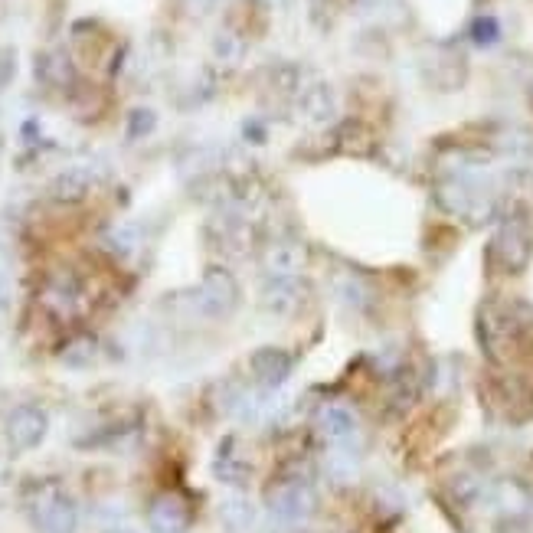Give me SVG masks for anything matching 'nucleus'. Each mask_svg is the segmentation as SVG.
I'll return each mask as SVG.
<instances>
[{"mask_svg":"<svg viewBox=\"0 0 533 533\" xmlns=\"http://www.w3.org/2000/svg\"><path fill=\"white\" fill-rule=\"evenodd\" d=\"M530 327V308L520 301H488L478 314V341L491 360H507Z\"/></svg>","mask_w":533,"mask_h":533,"instance_id":"nucleus-1","label":"nucleus"},{"mask_svg":"<svg viewBox=\"0 0 533 533\" xmlns=\"http://www.w3.org/2000/svg\"><path fill=\"white\" fill-rule=\"evenodd\" d=\"M27 507H30V520L43 533H79V507L59 481L33 484Z\"/></svg>","mask_w":533,"mask_h":533,"instance_id":"nucleus-2","label":"nucleus"},{"mask_svg":"<svg viewBox=\"0 0 533 533\" xmlns=\"http://www.w3.org/2000/svg\"><path fill=\"white\" fill-rule=\"evenodd\" d=\"M239 301H242L239 278L229 272L226 265H210V269L203 272V278H200L197 308L213 321H226V318H233V314H236Z\"/></svg>","mask_w":533,"mask_h":533,"instance_id":"nucleus-3","label":"nucleus"},{"mask_svg":"<svg viewBox=\"0 0 533 533\" xmlns=\"http://www.w3.org/2000/svg\"><path fill=\"white\" fill-rule=\"evenodd\" d=\"M269 511L282 524H305L318 514V494L305 478H282L269 491Z\"/></svg>","mask_w":533,"mask_h":533,"instance_id":"nucleus-4","label":"nucleus"},{"mask_svg":"<svg viewBox=\"0 0 533 533\" xmlns=\"http://www.w3.org/2000/svg\"><path fill=\"white\" fill-rule=\"evenodd\" d=\"M533 256V236L524 220H504L498 236L491 242V259L501 272L520 275L530 265Z\"/></svg>","mask_w":533,"mask_h":533,"instance_id":"nucleus-5","label":"nucleus"},{"mask_svg":"<svg viewBox=\"0 0 533 533\" xmlns=\"http://www.w3.org/2000/svg\"><path fill=\"white\" fill-rule=\"evenodd\" d=\"M4 432H7L10 452H17V455L33 452V448L46 439V432H50V416H46V409H43V406H36V403H20L17 409H10Z\"/></svg>","mask_w":533,"mask_h":533,"instance_id":"nucleus-6","label":"nucleus"},{"mask_svg":"<svg viewBox=\"0 0 533 533\" xmlns=\"http://www.w3.org/2000/svg\"><path fill=\"white\" fill-rule=\"evenodd\" d=\"M311 288L301 275H275L262 285V308L275 318H298L308 305Z\"/></svg>","mask_w":533,"mask_h":533,"instance_id":"nucleus-7","label":"nucleus"},{"mask_svg":"<svg viewBox=\"0 0 533 533\" xmlns=\"http://www.w3.org/2000/svg\"><path fill=\"white\" fill-rule=\"evenodd\" d=\"M193 524V507L180 491H161L148 504V527L154 533H187Z\"/></svg>","mask_w":533,"mask_h":533,"instance_id":"nucleus-8","label":"nucleus"},{"mask_svg":"<svg viewBox=\"0 0 533 533\" xmlns=\"http://www.w3.org/2000/svg\"><path fill=\"white\" fill-rule=\"evenodd\" d=\"M249 370H252V380H256L262 390H278V386L288 383V377H292L295 354H288L285 347L265 344L249 354Z\"/></svg>","mask_w":533,"mask_h":533,"instance_id":"nucleus-9","label":"nucleus"},{"mask_svg":"<svg viewBox=\"0 0 533 533\" xmlns=\"http://www.w3.org/2000/svg\"><path fill=\"white\" fill-rule=\"evenodd\" d=\"M308 265V249L295 239H275L262 252V269L275 275H301V269Z\"/></svg>","mask_w":533,"mask_h":533,"instance_id":"nucleus-10","label":"nucleus"},{"mask_svg":"<svg viewBox=\"0 0 533 533\" xmlns=\"http://www.w3.org/2000/svg\"><path fill=\"white\" fill-rule=\"evenodd\" d=\"M298 108H301V118L308 121V125H327V121L334 118V92L331 86H324V82H314V86H305L298 95Z\"/></svg>","mask_w":533,"mask_h":533,"instance_id":"nucleus-11","label":"nucleus"},{"mask_svg":"<svg viewBox=\"0 0 533 533\" xmlns=\"http://www.w3.org/2000/svg\"><path fill=\"white\" fill-rule=\"evenodd\" d=\"M92 193V174L86 167H69L50 180V197L56 203H82Z\"/></svg>","mask_w":533,"mask_h":533,"instance_id":"nucleus-12","label":"nucleus"},{"mask_svg":"<svg viewBox=\"0 0 533 533\" xmlns=\"http://www.w3.org/2000/svg\"><path fill=\"white\" fill-rule=\"evenodd\" d=\"M36 72H40V79L46 82V86L63 89V92H76V66H72V59L66 53H46V56H40Z\"/></svg>","mask_w":533,"mask_h":533,"instance_id":"nucleus-13","label":"nucleus"},{"mask_svg":"<svg viewBox=\"0 0 533 533\" xmlns=\"http://www.w3.org/2000/svg\"><path fill=\"white\" fill-rule=\"evenodd\" d=\"M318 429H321L324 439L347 442L350 435L357 432V419H354L350 409L337 406V403H327V406H321V413H318Z\"/></svg>","mask_w":533,"mask_h":533,"instance_id":"nucleus-14","label":"nucleus"},{"mask_svg":"<svg viewBox=\"0 0 533 533\" xmlns=\"http://www.w3.org/2000/svg\"><path fill=\"white\" fill-rule=\"evenodd\" d=\"M252 465L236 452V439L229 435V439L220 445V452H216V462H213V475L226 481V484H242L249 478Z\"/></svg>","mask_w":533,"mask_h":533,"instance_id":"nucleus-15","label":"nucleus"},{"mask_svg":"<svg viewBox=\"0 0 533 533\" xmlns=\"http://www.w3.org/2000/svg\"><path fill=\"white\" fill-rule=\"evenodd\" d=\"M43 301L50 305L53 311L59 314H66L76 308V301H79V282H76V275L72 272H56L50 275V282H46L43 288Z\"/></svg>","mask_w":533,"mask_h":533,"instance_id":"nucleus-16","label":"nucleus"},{"mask_svg":"<svg viewBox=\"0 0 533 533\" xmlns=\"http://www.w3.org/2000/svg\"><path fill=\"white\" fill-rule=\"evenodd\" d=\"M59 360H63L69 370H89L95 367V360H99V344H95V337H76V341H69L63 347Z\"/></svg>","mask_w":533,"mask_h":533,"instance_id":"nucleus-17","label":"nucleus"},{"mask_svg":"<svg viewBox=\"0 0 533 533\" xmlns=\"http://www.w3.org/2000/svg\"><path fill=\"white\" fill-rule=\"evenodd\" d=\"M220 517L229 530L242 533L252 524V504L242 498V494H229V498H223V504H220Z\"/></svg>","mask_w":533,"mask_h":533,"instance_id":"nucleus-18","label":"nucleus"},{"mask_svg":"<svg viewBox=\"0 0 533 533\" xmlns=\"http://www.w3.org/2000/svg\"><path fill=\"white\" fill-rule=\"evenodd\" d=\"M157 128V112L154 108H131L128 112V138L131 141H141V138H148L151 131Z\"/></svg>","mask_w":533,"mask_h":533,"instance_id":"nucleus-19","label":"nucleus"},{"mask_svg":"<svg viewBox=\"0 0 533 533\" xmlns=\"http://www.w3.org/2000/svg\"><path fill=\"white\" fill-rule=\"evenodd\" d=\"M498 33H501L498 20H491V17H481L475 27H471V36H475V43H481V46H488V43L498 40Z\"/></svg>","mask_w":533,"mask_h":533,"instance_id":"nucleus-20","label":"nucleus"},{"mask_svg":"<svg viewBox=\"0 0 533 533\" xmlns=\"http://www.w3.org/2000/svg\"><path fill=\"white\" fill-rule=\"evenodd\" d=\"M242 50H246V43L236 40L233 33H223L220 40H216V53H220V56H229V63H236V59L242 56Z\"/></svg>","mask_w":533,"mask_h":533,"instance_id":"nucleus-21","label":"nucleus"},{"mask_svg":"<svg viewBox=\"0 0 533 533\" xmlns=\"http://www.w3.org/2000/svg\"><path fill=\"white\" fill-rule=\"evenodd\" d=\"M10 79H14V53L0 50V89H4Z\"/></svg>","mask_w":533,"mask_h":533,"instance_id":"nucleus-22","label":"nucleus"},{"mask_svg":"<svg viewBox=\"0 0 533 533\" xmlns=\"http://www.w3.org/2000/svg\"><path fill=\"white\" fill-rule=\"evenodd\" d=\"M530 105H533V86H530Z\"/></svg>","mask_w":533,"mask_h":533,"instance_id":"nucleus-23","label":"nucleus"},{"mask_svg":"<svg viewBox=\"0 0 533 533\" xmlns=\"http://www.w3.org/2000/svg\"><path fill=\"white\" fill-rule=\"evenodd\" d=\"M115 533H131V530H115Z\"/></svg>","mask_w":533,"mask_h":533,"instance_id":"nucleus-24","label":"nucleus"}]
</instances>
